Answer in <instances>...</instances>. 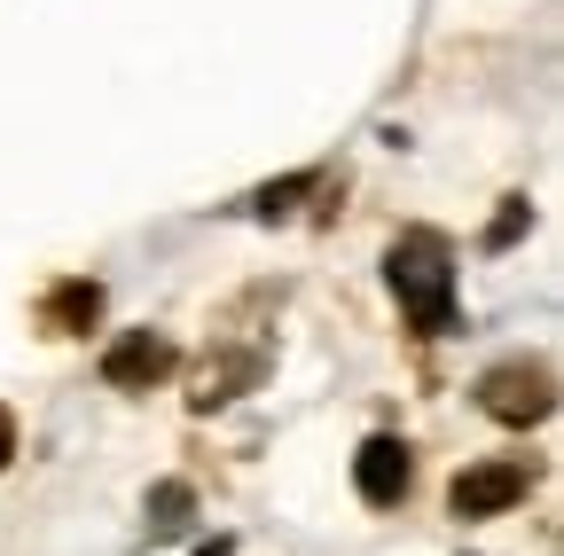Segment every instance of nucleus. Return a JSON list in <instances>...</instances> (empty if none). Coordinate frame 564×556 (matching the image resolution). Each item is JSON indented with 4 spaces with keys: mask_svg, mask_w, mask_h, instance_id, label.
I'll return each instance as SVG.
<instances>
[{
    "mask_svg": "<svg viewBox=\"0 0 564 556\" xmlns=\"http://www.w3.org/2000/svg\"><path fill=\"white\" fill-rule=\"evenodd\" d=\"M384 283L408 314L415 337H447L455 329V243L440 228H408L384 259Z\"/></svg>",
    "mask_w": 564,
    "mask_h": 556,
    "instance_id": "f257e3e1",
    "label": "nucleus"
},
{
    "mask_svg": "<svg viewBox=\"0 0 564 556\" xmlns=\"http://www.w3.org/2000/svg\"><path fill=\"white\" fill-rule=\"evenodd\" d=\"M478 407L494 415V424H510V432H533L556 415V377L549 361H494L478 377Z\"/></svg>",
    "mask_w": 564,
    "mask_h": 556,
    "instance_id": "f03ea898",
    "label": "nucleus"
},
{
    "mask_svg": "<svg viewBox=\"0 0 564 556\" xmlns=\"http://www.w3.org/2000/svg\"><path fill=\"white\" fill-rule=\"evenodd\" d=\"M525 486H533V470H525L518 455H494V462L455 470V486H447V510H455V517H502L510 502H525Z\"/></svg>",
    "mask_w": 564,
    "mask_h": 556,
    "instance_id": "7ed1b4c3",
    "label": "nucleus"
},
{
    "mask_svg": "<svg viewBox=\"0 0 564 556\" xmlns=\"http://www.w3.org/2000/svg\"><path fill=\"white\" fill-rule=\"evenodd\" d=\"M352 486H361L369 510H392V502H408V486H415V455L392 432H377V439H361V455H352Z\"/></svg>",
    "mask_w": 564,
    "mask_h": 556,
    "instance_id": "20e7f679",
    "label": "nucleus"
},
{
    "mask_svg": "<svg viewBox=\"0 0 564 556\" xmlns=\"http://www.w3.org/2000/svg\"><path fill=\"white\" fill-rule=\"evenodd\" d=\"M173 337H158V329H126L110 353H102V384L110 392H150L158 377H173Z\"/></svg>",
    "mask_w": 564,
    "mask_h": 556,
    "instance_id": "39448f33",
    "label": "nucleus"
},
{
    "mask_svg": "<svg viewBox=\"0 0 564 556\" xmlns=\"http://www.w3.org/2000/svg\"><path fill=\"white\" fill-rule=\"evenodd\" d=\"M95 314H102V283H87V274H70V283H55L40 298V329L47 337H79V329H95Z\"/></svg>",
    "mask_w": 564,
    "mask_h": 556,
    "instance_id": "423d86ee",
    "label": "nucleus"
},
{
    "mask_svg": "<svg viewBox=\"0 0 564 556\" xmlns=\"http://www.w3.org/2000/svg\"><path fill=\"white\" fill-rule=\"evenodd\" d=\"M188 510H196V494H188L181 478H165L158 494H150V525H158V533H181V525H188Z\"/></svg>",
    "mask_w": 564,
    "mask_h": 556,
    "instance_id": "0eeeda50",
    "label": "nucleus"
},
{
    "mask_svg": "<svg viewBox=\"0 0 564 556\" xmlns=\"http://www.w3.org/2000/svg\"><path fill=\"white\" fill-rule=\"evenodd\" d=\"M306 188H314V173H291V181H274V188H259V196H251V212H259V220H282V212H291V204H299Z\"/></svg>",
    "mask_w": 564,
    "mask_h": 556,
    "instance_id": "6e6552de",
    "label": "nucleus"
},
{
    "mask_svg": "<svg viewBox=\"0 0 564 556\" xmlns=\"http://www.w3.org/2000/svg\"><path fill=\"white\" fill-rule=\"evenodd\" d=\"M525 228H533V204H525V196H510L502 212H494V228H486V251H510Z\"/></svg>",
    "mask_w": 564,
    "mask_h": 556,
    "instance_id": "1a4fd4ad",
    "label": "nucleus"
},
{
    "mask_svg": "<svg viewBox=\"0 0 564 556\" xmlns=\"http://www.w3.org/2000/svg\"><path fill=\"white\" fill-rule=\"evenodd\" d=\"M9 455H17V415L0 407V470H9Z\"/></svg>",
    "mask_w": 564,
    "mask_h": 556,
    "instance_id": "9d476101",
    "label": "nucleus"
},
{
    "mask_svg": "<svg viewBox=\"0 0 564 556\" xmlns=\"http://www.w3.org/2000/svg\"><path fill=\"white\" fill-rule=\"evenodd\" d=\"M204 556H228V548H204Z\"/></svg>",
    "mask_w": 564,
    "mask_h": 556,
    "instance_id": "9b49d317",
    "label": "nucleus"
}]
</instances>
